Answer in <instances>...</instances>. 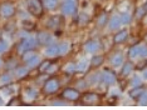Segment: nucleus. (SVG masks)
<instances>
[{
  "mask_svg": "<svg viewBox=\"0 0 147 110\" xmlns=\"http://www.w3.org/2000/svg\"><path fill=\"white\" fill-rule=\"evenodd\" d=\"M63 15H73L77 11V0H64L61 5Z\"/></svg>",
  "mask_w": 147,
  "mask_h": 110,
  "instance_id": "nucleus-5",
  "label": "nucleus"
},
{
  "mask_svg": "<svg viewBox=\"0 0 147 110\" xmlns=\"http://www.w3.org/2000/svg\"><path fill=\"white\" fill-rule=\"evenodd\" d=\"M38 39L34 38H28L24 39L20 41V44L18 45V53L19 54H23L24 51H28V50H33L35 46H38Z\"/></svg>",
  "mask_w": 147,
  "mask_h": 110,
  "instance_id": "nucleus-3",
  "label": "nucleus"
},
{
  "mask_svg": "<svg viewBox=\"0 0 147 110\" xmlns=\"http://www.w3.org/2000/svg\"><path fill=\"white\" fill-rule=\"evenodd\" d=\"M3 104V100H1V98H0V105H1Z\"/></svg>",
  "mask_w": 147,
  "mask_h": 110,
  "instance_id": "nucleus-41",
  "label": "nucleus"
},
{
  "mask_svg": "<svg viewBox=\"0 0 147 110\" xmlns=\"http://www.w3.org/2000/svg\"><path fill=\"white\" fill-rule=\"evenodd\" d=\"M87 69V63L86 61H81L78 65H77V70H79V71H83V70Z\"/></svg>",
  "mask_w": 147,
  "mask_h": 110,
  "instance_id": "nucleus-36",
  "label": "nucleus"
},
{
  "mask_svg": "<svg viewBox=\"0 0 147 110\" xmlns=\"http://www.w3.org/2000/svg\"><path fill=\"white\" fill-rule=\"evenodd\" d=\"M143 79L147 80V70H145V71H143Z\"/></svg>",
  "mask_w": 147,
  "mask_h": 110,
  "instance_id": "nucleus-39",
  "label": "nucleus"
},
{
  "mask_svg": "<svg viewBox=\"0 0 147 110\" xmlns=\"http://www.w3.org/2000/svg\"><path fill=\"white\" fill-rule=\"evenodd\" d=\"M61 88V83L57 78H49L47 81L44 83V86H43V91L45 94H54L57 93Z\"/></svg>",
  "mask_w": 147,
  "mask_h": 110,
  "instance_id": "nucleus-2",
  "label": "nucleus"
},
{
  "mask_svg": "<svg viewBox=\"0 0 147 110\" xmlns=\"http://www.w3.org/2000/svg\"><path fill=\"white\" fill-rule=\"evenodd\" d=\"M58 4H59L58 0H43V5H44V8L48 9V10H54V9H57Z\"/></svg>",
  "mask_w": 147,
  "mask_h": 110,
  "instance_id": "nucleus-20",
  "label": "nucleus"
},
{
  "mask_svg": "<svg viewBox=\"0 0 147 110\" xmlns=\"http://www.w3.org/2000/svg\"><path fill=\"white\" fill-rule=\"evenodd\" d=\"M61 23H62L61 16H52V18L48 20V23H47V26H48L49 29L55 30V29H58V26L61 25Z\"/></svg>",
  "mask_w": 147,
  "mask_h": 110,
  "instance_id": "nucleus-14",
  "label": "nucleus"
},
{
  "mask_svg": "<svg viewBox=\"0 0 147 110\" xmlns=\"http://www.w3.org/2000/svg\"><path fill=\"white\" fill-rule=\"evenodd\" d=\"M99 78H101V80L105 83V84H108V85L115 84L116 80H117L116 79V74H115V73H112L111 70H108V69H106L105 71L99 75Z\"/></svg>",
  "mask_w": 147,
  "mask_h": 110,
  "instance_id": "nucleus-10",
  "label": "nucleus"
},
{
  "mask_svg": "<svg viewBox=\"0 0 147 110\" xmlns=\"http://www.w3.org/2000/svg\"><path fill=\"white\" fill-rule=\"evenodd\" d=\"M13 104H18V105H19V104H20V101H19V99H18V98H13L8 103V106H11Z\"/></svg>",
  "mask_w": 147,
  "mask_h": 110,
  "instance_id": "nucleus-38",
  "label": "nucleus"
},
{
  "mask_svg": "<svg viewBox=\"0 0 147 110\" xmlns=\"http://www.w3.org/2000/svg\"><path fill=\"white\" fill-rule=\"evenodd\" d=\"M35 55H36V54H35L34 51H33V50H28V51H24V53L22 54V59H23V61H24V63H28L29 60L33 59Z\"/></svg>",
  "mask_w": 147,
  "mask_h": 110,
  "instance_id": "nucleus-25",
  "label": "nucleus"
},
{
  "mask_svg": "<svg viewBox=\"0 0 147 110\" xmlns=\"http://www.w3.org/2000/svg\"><path fill=\"white\" fill-rule=\"evenodd\" d=\"M15 74L18 78H25L26 75L29 74V69L28 68H25V66H19V68H16L15 70Z\"/></svg>",
  "mask_w": 147,
  "mask_h": 110,
  "instance_id": "nucleus-22",
  "label": "nucleus"
},
{
  "mask_svg": "<svg viewBox=\"0 0 147 110\" xmlns=\"http://www.w3.org/2000/svg\"><path fill=\"white\" fill-rule=\"evenodd\" d=\"M36 39H38L39 45H43V46H49V45L54 44V39H53V36L51 34H48V33H44V31L39 33Z\"/></svg>",
  "mask_w": 147,
  "mask_h": 110,
  "instance_id": "nucleus-9",
  "label": "nucleus"
},
{
  "mask_svg": "<svg viewBox=\"0 0 147 110\" xmlns=\"http://www.w3.org/2000/svg\"><path fill=\"white\" fill-rule=\"evenodd\" d=\"M107 23H108V15L106 14V13H103L98 16V19H97V25L99 26V28H103Z\"/></svg>",
  "mask_w": 147,
  "mask_h": 110,
  "instance_id": "nucleus-24",
  "label": "nucleus"
},
{
  "mask_svg": "<svg viewBox=\"0 0 147 110\" xmlns=\"http://www.w3.org/2000/svg\"><path fill=\"white\" fill-rule=\"evenodd\" d=\"M103 61H105V58L102 55H94L91 59V65L94 66V68H98V66H101L103 64Z\"/></svg>",
  "mask_w": 147,
  "mask_h": 110,
  "instance_id": "nucleus-21",
  "label": "nucleus"
},
{
  "mask_svg": "<svg viewBox=\"0 0 147 110\" xmlns=\"http://www.w3.org/2000/svg\"><path fill=\"white\" fill-rule=\"evenodd\" d=\"M1 81L4 83V84H8V83H10V76H9L8 74L3 75V76H1Z\"/></svg>",
  "mask_w": 147,
  "mask_h": 110,
  "instance_id": "nucleus-37",
  "label": "nucleus"
},
{
  "mask_svg": "<svg viewBox=\"0 0 147 110\" xmlns=\"http://www.w3.org/2000/svg\"><path fill=\"white\" fill-rule=\"evenodd\" d=\"M15 15V6L11 3L6 1L0 4V16L4 19H10Z\"/></svg>",
  "mask_w": 147,
  "mask_h": 110,
  "instance_id": "nucleus-4",
  "label": "nucleus"
},
{
  "mask_svg": "<svg viewBox=\"0 0 147 110\" xmlns=\"http://www.w3.org/2000/svg\"><path fill=\"white\" fill-rule=\"evenodd\" d=\"M127 36H128V31H127V30H119V31L113 36V41H115V44H122V43L126 41Z\"/></svg>",
  "mask_w": 147,
  "mask_h": 110,
  "instance_id": "nucleus-13",
  "label": "nucleus"
},
{
  "mask_svg": "<svg viewBox=\"0 0 147 110\" xmlns=\"http://www.w3.org/2000/svg\"><path fill=\"white\" fill-rule=\"evenodd\" d=\"M88 21H89V16L87 14L83 13V14L79 15V23H81V24H87Z\"/></svg>",
  "mask_w": 147,
  "mask_h": 110,
  "instance_id": "nucleus-33",
  "label": "nucleus"
},
{
  "mask_svg": "<svg viewBox=\"0 0 147 110\" xmlns=\"http://www.w3.org/2000/svg\"><path fill=\"white\" fill-rule=\"evenodd\" d=\"M26 64H28L29 68H34V66H38L39 64H40V59H39V56H38V55H35L34 58L29 60V61L26 63Z\"/></svg>",
  "mask_w": 147,
  "mask_h": 110,
  "instance_id": "nucleus-29",
  "label": "nucleus"
},
{
  "mask_svg": "<svg viewBox=\"0 0 147 110\" xmlns=\"http://www.w3.org/2000/svg\"><path fill=\"white\" fill-rule=\"evenodd\" d=\"M0 65H1V60H0Z\"/></svg>",
  "mask_w": 147,
  "mask_h": 110,
  "instance_id": "nucleus-42",
  "label": "nucleus"
},
{
  "mask_svg": "<svg viewBox=\"0 0 147 110\" xmlns=\"http://www.w3.org/2000/svg\"><path fill=\"white\" fill-rule=\"evenodd\" d=\"M111 64L115 66V68H117V66H121L123 64V56L121 53H117V54H115L111 58Z\"/></svg>",
  "mask_w": 147,
  "mask_h": 110,
  "instance_id": "nucleus-18",
  "label": "nucleus"
},
{
  "mask_svg": "<svg viewBox=\"0 0 147 110\" xmlns=\"http://www.w3.org/2000/svg\"><path fill=\"white\" fill-rule=\"evenodd\" d=\"M122 65H123V64H122ZM132 70H133L132 63H131V61H126V63H125V65L122 66V71H121V74H122V76H127V75L131 74Z\"/></svg>",
  "mask_w": 147,
  "mask_h": 110,
  "instance_id": "nucleus-19",
  "label": "nucleus"
},
{
  "mask_svg": "<svg viewBox=\"0 0 147 110\" xmlns=\"http://www.w3.org/2000/svg\"><path fill=\"white\" fill-rule=\"evenodd\" d=\"M131 85L135 88V86H140L141 85V79L138 78V76H135L132 80H131Z\"/></svg>",
  "mask_w": 147,
  "mask_h": 110,
  "instance_id": "nucleus-35",
  "label": "nucleus"
},
{
  "mask_svg": "<svg viewBox=\"0 0 147 110\" xmlns=\"http://www.w3.org/2000/svg\"><path fill=\"white\" fill-rule=\"evenodd\" d=\"M138 104L140 105H147V91H143L141 96L138 98Z\"/></svg>",
  "mask_w": 147,
  "mask_h": 110,
  "instance_id": "nucleus-31",
  "label": "nucleus"
},
{
  "mask_svg": "<svg viewBox=\"0 0 147 110\" xmlns=\"http://www.w3.org/2000/svg\"><path fill=\"white\" fill-rule=\"evenodd\" d=\"M128 56L131 59H136L140 56H147V45H135L128 50Z\"/></svg>",
  "mask_w": 147,
  "mask_h": 110,
  "instance_id": "nucleus-6",
  "label": "nucleus"
},
{
  "mask_svg": "<svg viewBox=\"0 0 147 110\" xmlns=\"http://www.w3.org/2000/svg\"><path fill=\"white\" fill-rule=\"evenodd\" d=\"M76 70H77V65L73 64V63H69V64H67L65 68H64V71L67 73V74H73Z\"/></svg>",
  "mask_w": 147,
  "mask_h": 110,
  "instance_id": "nucleus-30",
  "label": "nucleus"
},
{
  "mask_svg": "<svg viewBox=\"0 0 147 110\" xmlns=\"http://www.w3.org/2000/svg\"><path fill=\"white\" fill-rule=\"evenodd\" d=\"M58 50H59V55H65L69 50V45L67 43H62L58 45Z\"/></svg>",
  "mask_w": 147,
  "mask_h": 110,
  "instance_id": "nucleus-28",
  "label": "nucleus"
},
{
  "mask_svg": "<svg viewBox=\"0 0 147 110\" xmlns=\"http://www.w3.org/2000/svg\"><path fill=\"white\" fill-rule=\"evenodd\" d=\"M6 49H8V43H6L5 40L0 39V54H1V53H4Z\"/></svg>",
  "mask_w": 147,
  "mask_h": 110,
  "instance_id": "nucleus-34",
  "label": "nucleus"
},
{
  "mask_svg": "<svg viewBox=\"0 0 147 110\" xmlns=\"http://www.w3.org/2000/svg\"><path fill=\"white\" fill-rule=\"evenodd\" d=\"M53 64V63L51 61V60H44V61H40V64L38 65V69L40 73H45L48 71V69L51 68V65Z\"/></svg>",
  "mask_w": 147,
  "mask_h": 110,
  "instance_id": "nucleus-23",
  "label": "nucleus"
},
{
  "mask_svg": "<svg viewBox=\"0 0 147 110\" xmlns=\"http://www.w3.org/2000/svg\"><path fill=\"white\" fill-rule=\"evenodd\" d=\"M108 25H109V30H117L119 26L122 25L121 16L119 15H113L112 18L108 20Z\"/></svg>",
  "mask_w": 147,
  "mask_h": 110,
  "instance_id": "nucleus-12",
  "label": "nucleus"
},
{
  "mask_svg": "<svg viewBox=\"0 0 147 110\" xmlns=\"http://www.w3.org/2000/svg\"><path fill=\"white\" fill-rule=\"evenodd\" d=\"M1 35H3V30L0 29V39H1Z\"/></svg>",
  "mask_w": 147,
  "mask_h": 110,
  "instance_id": "nucleus-40",
  "label": "nucleus"
},
{
  "mask_svg": "<svg viewBox=\"0 0 147 110\" xmlns=\"http://www.w3.org/2000/svg\"><path fill=\"white\" fill-rule=\"evenodd\" d=\"M121 21H122V24H128L131 21V15L128 13H123L121 15Z\"/></svg>",
  "mask_w": 147,
  "mask_h": 110,
  "instance_id": "nucleus-32",
  "label": "nucleus"
},
{
  "mask_svg": "<svg viewBox=\"0 0 147 110\" xmlns=\"http://www.w3.org/2000/svg\"><path fill=\"white\" fill-rule=\"evenodd\" d=\"M79 99H81L82 104H86V105H94L101 101V96L96 94V93H86L84 95H81Z\"/></svg>",
  "mask_w": 147,
  "mask_h": 110,
  "instance_id": "nucleus-8",
  "label": "nucleus"
},
{
  "mask_svg": "<svg viewBox=\"0 0 147 110\" xmlns=\"http://www.w3.org/2000/svg\"><path fill=\"white\" fill-rule=\"evenodd\" d=\"M145 15H146V9H145V6H141V8H137L136 10V13H135V18L137 20H141L145 18Z\"/></svg>",
  "mask_w": 147,
  "mask_h": 110,
  "instance_id": "nucleus-26",
  "label": "nucleus"
},
{
  "mask_svg": "<svg viewBox=\"0 0 147 110\" xmlns=\"http://www.w3.org/2000/svg\"><path fill=\"white\" fill-rule=\"evenodd\" d=\"M23 29L26 30V31H32V30L35 29V24L33 21H29V20H24L23 21Z\"/></svg>",
  "mask_w": 147,
  "mask_h": 110,
  "instance_id": "nucleus-27",
  "label": "nucleus"
},
{
  "mask_svg": "<svg viewBox=\"0 0 147 110\" xmlns=\"http://www.w3.org/2000/svg\"><path fill=\"white\" fill-rule=\"evenodd\" d=\"M23 95H24V98L29 100H35L38 98V90H35L34 88H26L23 91Z\"/></svg>",
  "mask_w": 147,
  "mask_h": 110,
  "instance_id": "nucleus-15",
  "label": "nucleus"
},
{
  "mask_svg": "<svg viewBox=\"0 0 147 110\" xmlns=\"http://www.w3.org/2000/svg\"><path fill=\"white\" fill-rule=\"evenodd\" d=\"M62 99L67 100V101H78L79 98H81V94L77 89H73V88H67L62 91Z\"/></svg>",
  "mask_w": 147,
  "mask_h": 110,
  "instance_id": "nucleus-7",
  "label": "nucleus"
},
{
  "mask_svg": "<svg viewBox=\"0 0 147 110\" xmlns=\"http://www.w3.org/2000/svg\"><path fill=\"white\" fill-rule=\"evenodd\" d=\"M28 11L35 18H40L44 11L43 0H28Z\"/></svg>",
  "mask_w": 147,
  "mask_h": 110,
  "instance_id": "nucleus-1",
  "label": "nucleus"
},
{
  "mask_svg": "<svg viewBox=\"0 0 147 110\" xmlns=\"http://www.w3.org/2000/svg\"><path fill=\"white\" fill-rule=\"evenodd\" d=\"M145 91V89H143V86H135L132 90H129V93H128V95L131 96L132 99H138L140 96H141V94Z\"/></svg>",
  "mask_w": 147,
  "mask_h": 110,
  "instance_id": "nucleus-17",
  "label": "nucleus"
},
{
  "mask_svg": "<svg viewBox=\"0 0 147 110\" xmlns=\"http://www.w3.org/2000/svg\"><path fill=\"white\" fill-rule=\"evenodd\" d=\"M45 55L49 56V58H54V56H58V55H59L58 45L52 44V45L47 46V49H45Z\"/></svg>",
  "mask_w": 147,
  "mask_h": 110,
  "instance_id": "nucleus-16",
  "label": "nucleus"
},
{
  "mask_svg": "<svg viewBox=\"0 0 147 110\" xmlns=\"http://www.w3.org/2000/svg\"><path fill=\"white\" fill-rule=\"evenodd\" d=\"M83 48H84V50L87 53H91V54H94V53H97L99 49H101V44H99L98 40H88V41L84 45H83Z\"/></svg>",
  "mask_w": 147,
  "mask_h": 110,
  "instance_id": "nucleus-11",
  "label": "nucleus"
}]
</instances>
